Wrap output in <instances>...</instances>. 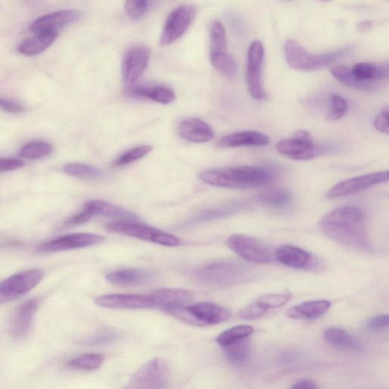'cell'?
<instances>
[{
    "mask_svg": "<svg viewBox=\"0 0 389 389\" xmlns=\"http://www.w3.org/2000/svg\"><path fill=\"white\" fill-rule=\"evenodd\" d=\"M104 359L101 353H85L69 360L67 367L76 370L94 371L101 367Z\"/></svg>",
    "mask_w": 389,
    "mask_h": 389,
    "instance_id": "obj_32",
    "label": "cell"
},
{
    "mask_svg": "<svg viewBox=\"0 0 389 389\" xmlns=\"http://www.w3.org/2000/svg\"><path fill=\"white\" fill-rule=\"evenodd\" d=\"M57 32L36 34L35 36L22 41L17 50L25 56H35L50 48L56 41Z\"/></svg>",
    "mask_w": 389,
    "mask_h": 389,
    "instance_id": "obj_27",
    "label": "cell"
},
{
    "mask_svg": "<svg viewBox=\"0 0 389 389\" xmlns=\"http://www.w3.org/2000/svg\"><path fill=\"white\" fill-rule=\"evenodd\" d=\"M211 55L227 54V41L224 24L220 21H215L211 24L210 31Z\"/></svg>",
    "mask_w": 389,
    "mask_h": 389,
    "instance_id": "obj_30",
    "label": "cell"
},
{
    "mask_svg": "<svg viewBox=\"0 0 389 389\" xmlns=\"http://www.w3.org/2000/svg\"><path fill=\"white\" fill-rule=\"evenodd\" d=\"M104 237L93 234H73L60 236L55 240L41 245V253H57L61 251L85 248L102 243Z\"/></svg>",
    "mask_w": 389,
    "mask_h": 389,
    "instance_id": "obj_16",
    "label": "cell"
},
{
    "mask_svg": "<svg viewBox=\"0 0 389 389\" xmlns=\"http://www.w3.org/2000/svg\"><path fill=\"white\" fill-rule=\"evenodd\" d=\"M153 151V147L150 146H140L132 148L126 153L121 155L115 162L116 166H123L136 162L144 157Z\"/></svg>",
    "mask_w": 389,
    "mask_h": 389,
    "instance_id": "obj_38",
    "label": "cell"
},
{
    "mask_svg": "<svg viewBox=\"0 0 389 389\" xmlns=\"http://www.w3.org/2000/svg\"><path fill=\"white\" fill-rule=\"evenodd\" d=\"M229 249L246 261L258 264H268L273 260L269 247L257 239L242 234H235L228 238Z\"/></svg>",
    "mask_w": 389,
    "mask_h": 389,
    "instance_id": "obj_10",
    "label": "cell"
},
{
    "mask_svg": "<svg viewBox=\"0 0 389 389\" xmlns=\"http://www.w3.org/2000/svg\"><path fill=\"white\" fill-rule=\"evenodd\" d=\"M196 14V8L190 5L175 8L165 22L160 39L162 45H171L180 39L189 29Z\"/></svg>",
    "mask_w": 389,
    "mask_h": 389,
    "instance_id": "obj_13",
    "label": "cell"
},
{
    "mask_svg": "<svg viewBox=\"0 0 389 389\" xmlns=\"http://www.w3.org/2000/svg\"><path fill=\"white\" fill-rule=\"evenodd\" d=\"M148 7V2L145 0H135V1H127L125 8L128 15L132 20H139L143 17Z\"/></svg>",
    "mask_w": 389,
    "mask_h": 389,
    "instance_id": "obj_41",
    "label": "cell"
},
{
    "mask_svg": "<svg viewBox=\"0 0 389 389\" xmlns=\"http://www.w3.org/2000/svg\"><path fill=\"white\" fill-rule=\"evenodd\" d=\"M97 306L116 309L153 308L151 297L141 295H111L95 299Z\"/></svg>",
    "mask_w": 389,
    "mask_h": 389,
    "instance_id": "obj_18",
    "label": "cell"
},
{
    "mask_svg": "<svg viewBox=\"0 0 389 389\" xmlns=\"http://www.w3.org/2000/svg\"><path fill=\"white\" fill-rule=\"evenodd\" d=\"M129 93L163 104H171L176 99L174 92L164 86L134 87L130 88Z\"/></svg>",
    "mask_w": 389,
    "mask_h": 389,
    "instance_id": "obj_28",
    "label": "cell"
},
{
    "mask_svg": "<svg viewBox=\"0 0 389 389\" xmlns=\"http://www.w3.org/2000/svg\"><path fill=\"white\" fill-rule=\"evenodd\" d=\"M154 278L151 272L140 269H123L113 271L106 276L110 284L118 287H137L148 284Z\"/></svg>",
    "mask_w": 389,
    "mask_h": 389,
    "instance_id": "obj_23",
    "label": "cell"
},
{
    "mask_svg": "<svg viewBox=\"0 0 389 389\" xmlns=\"http://www.w3.org/2000/svg\"><path fill=\"white\" fill-rule=\"evenodd\" d=\"M259 199L265 206L281 208L288 204L291 196L290 193L284 189H272L260 194Z\"/></svg>",
    "mask_w": 389,
    "mask_h": 389,
    "instance_id": "obj_35",
    "label": "cell"
},
{
    "mask_svg": "<svg viewBox=\"0 0 389 389\" xmlns=\"http://www.w3.org/2000/svg\"><path fill=\"white\" fill-rule=\"evenodd\" d=\"M389 324L388 315H379L371 318L367 323V328L371 331L382 330L387 328Z\"/></svg>",
    "mask_w": 389,
    "mask_h": 389,
    "instance_id": "obj_45",
    "label": "cell"
},
{
    "mask_svg": "<svg viewBox=\"0 0 389 389\" xmlns=\"http://www.w3.org/2000/svg\"><path fill=\"white\" fill-rule=\"evenodd\" d=\"M290 298V295L288 294L267 295L261 297L257 300V302L269 309L284 306L289 302Z\"/></svg>",
    "mask_w": 389,
    "mask_h": 389,
    "instance_id": "obj_40",
    "label": "cell"
},
{
    "mask_svg": "<svg viewBox=\"0 0 389 389\" xmlns=\"http://www.w3.org/2000/svg\"><path fill=\"white\" fill-rule=\"evenodd\" d=\"M254 332V329L250 325H241L233 327L222 333H220L216 341L220 346L226 348L232 344L249 337Z\"/></svg>",
    "mask_w": 389,
    "mask_h": 389,
    "instance_id": "obj_31",
    "label": "cell"
},
{
    "mask_svg": "<svg viewBox=\"0 0 389 389\" xmlns=\"http://www.w3.org/2000/svg\"><path fill=\"white\" fill-rule=\"evenodd\" d=\"M52 151L50 144L44 141H33L24 145L19 153L21 157L26 159H39L48 156Z\"/></svg>",
    "mask_w": 389,
    "mask_h": 389,
    "instance_id": "obj_36",
    "label": "cell"
},
{
    "mask_svg": "<svg viewBox=\"0 0 389 389\" xmlns=\"http://www.w3.org/2000/svg\"><path fill=\"white\" fill-rule=\"evenodd\" d=\"M371 29H372V22L369 20L362 21L358 24V30L360 32L365 33L370 31Z\"/></svg>",
    "mask_w": 389,
    "mask_h": 389,
    "instance_id": "obj_50",
    "label": "cell"
},
{
    "mask_svg": "<svg viewBox=\"0 0 389 389\" xmlns=\"http://www.w3.org/2000/svg\"><path fill=\"white\" fill-rule=\"evenodd\" d=\"M211 63L218 72L227 78H236L238 73V67L236 60L228 54L211 55Z\"/></svg>",
    "mask_w": 389,
    "mask_h": 389,
    "instance_id": "obj_33",
    "label": "cell"
},
{
    "mask_svg": "<svg viewBox=\"0 0 389 389\" xmlns=\"http://www.w3.org/2000/svg\"><path fill=\"white\" fill-rule=\"evenodd\" d=\"M374 127L382 134L388 135V108L386 106L374 120Z\"/></svg>",
    "mask_w": 389,
    "mask_h": 389,
    "instance_id": "obj_44",
    "label": "cell"
},
{
    "mask_svg": "<svg viewBox=\"0 0 389 389\" xmlns=\"http://www.w3.org/2000/svg\"><path fill=\"white\" fill-rule=\"evenodd\" d=\"M43 278V271L34 269L17 273L0 283V305L27 294Z\"/></svg>",
    "mask_w": 389,
    "mask_h": 389,
    "instance_id": "obj_9",
    "label": "cell"
},
{
    "mask_svg": "<svg viewBox=\"0 0 389 389\" xmlns=\"http://www.w3.org/2000/svg\"><path fill=\"white\" fill-rule=\"evenodd\" d=\"M323 234L331 240L358 250H369L370 242L364 211L342 206L325 215L320 222Z\"/></svg>",
    "mask_w": 389,
    "mask_h": 389,
    "instance_id": "obj_1",
    "label": "cell"
},
{
    "mask_svg": "<svg viewBox=\"0 0 389 389\" xmlns=\"http://www.w3.org/2000/svg\"><path fill=\"white\" fill-rule=\"evenodd\" d=\"M200 178L214 187L246 189L269 183L273 176L262 168L241 166L208 170L200 174Z\"/></svg>",
    "mask_w": 389,
    "mask_h": 389,
    "instance_id": "obj_2",
    "label": "cell"
},
{
    "mask_svg": "<svg viewBox=\"0 0 389 389\" xmlns=\"http://www.w3.org/2000/svg\"><path fill=\"white\" fill-rule=\"evenodd\" d=\"M290 389H319V388L312 380L302 379L296 383Z\"/></svg>",
    "mask_w": 389,
    "mask_h": 389,
    "instance_id": "obj_49",
    "label": "cell"
},
{
    "mask_svg": "<svg viewBox=\"0 0 389 389\" xmlns=\"http://www.w3.org/2000/svg\"><path fill=\"white\" fill-rule=\"evenodd\" d=\"M66 174L85 179H96L100 178L101 172L95 167L80 163H71L64 166Z\"/></svg>",
    "mask_w": 389,
    "mask_h": 389,
    "instance_id": "obj_37",
    "label": "cell"
},
{
    "mask_svg": "<svg viewBox=\"0 0 389 389\" xmlns=\"http://www.w3.org/2000/svg\"><path fill=\"white\" fill-rule=\"evenodd\" d=\"M276 150L282 155L296 161L311 160L318 154L313 138L306 130H298L293 137L278 141Z\"/></svg>",
    "mask_w": 389,
    "mask_h": 389,
    "instance_id": "obj_12",
    "label": "cell"
},
{
    "mask_svg": "<svg viewBox=\"0 0 389 389\" xmlns=\"http://www.w3.org/2000/svg\"><path fill=\"white\" fill-rule=\"evenodd\" d=\"M325 339L332 346L344 351H360L362 346L359 340L346 331L339 328H330L324 334Z\"/></svg>",
    "mask_w": 389,
    "mask_h": 389,
    "instance_id": "obj_29",
    "label": "cell"
},
{
    "mask_svg": "<svg viewBox=\"0 0 389 389\" xmlns=\"http://www.w3.org/2000/svg\"><path fill=\"white\" fill-rule=\"evenodd\" d=\"M227 358L236 365H243L250 355V343L246 339L224 348Z\"/></svg>",
    "mask_w": 389,
    "mask_h": 389,
    "instance_id": "obj_34",
    "label": "cell"
},
{
    "mask_svg": "<svg viewBox=\"0 0 389 389\" xmlns=\"http://www.w3.org/2000/svg\"><path fill=\"white\" fill-rule=\"evenodd\" d=\"M93 217L91 211L84 206L81 211L66 220L64 226L66 227H73L80 225L90 222Z\"/></svg>",
    "mask_w": 389,
    "mask_h": 389,
    "instance_id": "obj_43",
    "label": "cell"
},
{
    "mask_svg": "<svg viewBox=\"0 0 389 389\" xmlns=\"http://www.w3.org/2000/svg\"><path fill=\"white\" fill-rule=\"evenodd\" d=\"M336 80L348 87L362 91L378 90L380 82L388 78V64L357 63L349 67L339 65L330 69Z\"/></svg>",
    "mask_w": 389,
    "mask_h": 389,
    "instance_id": "obj_3",
    "label": "cell"
},
{
    "mask_svg": "<svg viewBox=\"0 0 389 389\" xmlns=\"http://www.w3.org/2000/svg\"><path fill=\"white\" fill-rule=\"evenodd\" d=\"M180 136L194 143H206L214 138V131L207 122L199 118L182 120L178 127Z\"/></svg>",
    "mask_w": 389,
    "mask_h": 389,
    "instance_id": "obj_20",
    "label": "cell"
},
{
    "mask_svg": "<svg viewBox=\"0 0 389 389\" xmlns=\"http://www.w3.org/2000/svg\"><path fill=\"white\" fill-rule=\"evenodd\" d=\"M169 379L166 362L155 358L136 371L125 389H167Z\"/></svg>",
    "mask_w": 389,
    "mask_h": 389,
    "instance_id": "obj_8",
    "label": "cell"
},
{
    "mask_svg": "<svg viewBox=\"0 0 389 389\" xmlns=\"http://www.w3.org/2000/svg\"><path fill=\"white\" fill-rule=\"evenodd\" d=\"M108 231L139 239V240L164 246L181 245L179 238L157 228L134 222H114L106 225Z\"/></svg>",
    "mask_w": 389,
    "mask_h": 389,
    "instance_id": "obj_7",
    "label": "cell"
},
{
    "mask_svg": "<svg viewBox=\"0 0 389 389\" xmlns=\"http://www.w3.org/2000/svg\"><path fill=\"white\" fill-rule=\"evenodd\" d=\"M276 259L287 267L304 269L311 260V255L302 249L293 246H281L276 251Z\"/></svg>",
    "mask_w": 389,
    "mask_h": 389,
    "instance_id": "obj_26",
    "label": "cell"
},
{
    "mask_svg": "<svg viewBox=\"0 0 389 389\" xmlns=\"http://www.w3.org/2000/svg\"><path fill=\"white\" fill-rule=\"evenodd\" d=\"M80 14L75 10H62L43 15L30 26V30L35 34L57 32L59 29L77 22Z\"/></svg>",
    "mask_w": 389,
    "mask_h": 389,
    "instance_id": "obj_17",
    "label": "cell"
},
{
    "mask_svg": "<svg viewBox=\"0 0 389 389\" xmlns=\"http://www.w3.org/2000/svg\"><path fill=\"white\" fill-rule=\"evenodd\" d=\"M264 59V48L260 41H254L250 44L247 55L246 83L253 99L262 101L267 94L262 81V69Z\"/></svg>",
    "mask_w": 389,
    "mask_h": 389,
    "instance_id": "obj_11",
    "label": "cell"
},
{
    "mask_svg": "<svg viewBox=\"0 0 389 389\" xmlns=\"http://www.w3.org/2000/svg\"><path fill=\"white\" fill-rule=\"evenodd\" d=\"M268 311V309L256 302L243 309L240 313H239V316L245 320H255L260 319V318L267 314Z\"/></svg>",
    "mask_w": 389,
    "mask_h": 389,
    "instance_id": "obj_42",
    "label": "cell"
},
{
    "mask_svg": "<svg viewBox=\"0 0 389 389\" xmlns=\"http://www.w3.org/2000/svg\"><path fill=\"white\" fill-rule=\"evenodd\" d=\"M0 108L12 113H20L24 111L22 104L7 99H0Z\"/></svg>",
    "mask_w": 389,
    "mask_h": 389,
    "instance_id": "obj_48",
    "label": "cell"
},
{
    "mask_svg": "<svg viewBox=\"0 0 389 389\" xmlns=\"http://www.w3.org/2000/svg\"><path fill=\"white\" fill-rule=\"evenodd\" d=\"M388 181V171L368 174L357 176V178L344 181L334 185L328 193H327V197L330 199H336L348 197L352 194L372 188L375 185L386 183Z\"/></svg>",
    "mask_w": 389,
    "mask_h": 389,
    "instance_id": "obj_15",
    "label": "cell"
},
{
    "mask_svg": "<svg viewBox=\"0 0 389 389\" xmlns=\"http://www.w3.org/2000/svg\"><path fill=\"white\" fill-rule=\"evenodd\" d=\"M330 307L328 300H313L290 308L287 316L294 320H315L328 312Z\"/></svg>",
    "mask_w": 389,
    "mask_h": 389,
    "instance_id": "obj_24",
    "label": "cell"
},
{
    "mask_svg": "<svg viewBox=\"0 0 389 389\" xmlns=\"http://www.w3.org/2000/svg\"><path fill=\"white\" fill-rule=\"evenodd\" d=\"M269 137L262 132L244 131L234 132L220 139L218 146L225 148H232L243 146H264L269 145Z\"/></svg>",
    "mask_w": 389,
    "mask_h": 389,
    "instance_id": "obj_22",
    "label": "cell"
},
{
    "mask_svg": "<svg viewBox=\"0 0 389 389\" xmlns=\"http://www.w3.org/2000/svg\"><path fill=\"white\" fill-rule=\"evenodd\" d=\"M151 50L143 45L130 48L122 62V75L125 84L132 88L144 73L149 63Z\"/></svg>",
    "mask_w": 389,
    "mask_h": 389,
    "instance_id": "obj_14",
    "label": "cell"
},
{
    "mask_svg": "<svg viewBox=\"0 0 389 389\" xmlns=\"http://www.w3.org/2000/svg\"><path fill=\"white\" fill-rule=\"evenodd\" d=\"M85 207L91 211L94 217L102 216L132 222L136 220L137 216L125 208L111 204L102 200H92L85 204Z\"/></svg>",
    "mask_w": 389,
    "mask_h": 389,
    "instance_id": "obj_25",
    "label": "cell"
},
{
    "mask_svg": "<svg viewBox=\"0 0 389 389\" xmlns=\"http://www.w3.org/2000/svg\"><path fill=\"white\" fill-rule=\"evenodd\" d=\"M350 51V48H344L323 54H313L295 39L288 40L284 45L287 64L300 72H314L328 67L348 55Z\"/></svg>",
    "mask_w": 389,
    "mask_h": 389,
    "instance_id": "obj_4",
    "label": "cell"
},
{
    "mask_svg": "<svg viewBox=\"0 0 389 389\" xmlns=\"http://www.w3.org/2000/svg\"><path fill=\"white\" fill-rule=\"evenodd\" d=\"M181 321L192 325L206 327L228 321L232 313L227 308L210 302L169 307L163 311Z\"/></svg>",
    "mask_w": 389,
    "mask_h": 389,
    "instance_id": "obj_5",
    "label": "cell"
},
{
    "mask_svg": "<svg viewBox=\"0 0 389 389\" xmlns=\"http://www.w3.org/2000/svg\"><path fill=\"white\" fill-rule=\"evenodd\" d=\"M153 308H160L162 311L169 307L185 306L193 298L192 292L183 289H161L150 295Z\"/></svg>",
    "mask_w": 389,
    "mask_h": 389,
    "instance_id": "obj_21",
    "label": "cell"
},
{
    "mask_svg": "<svg viewBox=\"0 0 389 389\" xmlns=\"http://www.w3.org/2000/svg\"><path fill=\"white\" fill-rule=\"evenodd\" d=\"M24 166L19 159L0 158V172L12 171L20 169Z\"/></svg>",
    "mask_w": 389,
    "mask_h": 389,
    "instance_id": "obj_47",
    "label": "cell"
},
{
    "mask_svg": "<svg viewBox=\"0 0 389 389\" xmlns=\"http://www.w3.org/2000/svg\"><path fill=\"white\" fill-rule=\"evenodd\" d=\"M118 339V335L114 333L101 334L94 336L85 341L87 346H101V344H108Z\"/></svg>",
    "mask_w": 389,
    "mask_h": 389,
    "instance_id": "obj_46",
    "label": "cell"
},
{
    "mask_svg": "<svg viewBox=\"0 0 389 389\" xmlns=\"http://www.w3.org/2000/svg\"><path fill=\"white\" fill-rule=\"evenodd\" d=\"M38 307V299H32L17 309L10 326V334L14 339L24 338L29 332Z\"/></svg>",
    "mask_w": 389,
    "mask_h": 389,
    "instance_id": "obj_19",
    "label": "cell"
},
{
    "mask_svg": "<svg viewBox=\"0 0 389 389\" xmlns=\"http://www.w3.org/2000/svg\"><path fill=\"white\" fill-rule=\"evenodd\" d=\"M348 110V104L340 95L333 94L331 97V107L327 120L330 121H337L344 117Z\"/></svg>",
    "mask_w": 389,
    "mask_h": 389,
    "instance_id": "obj_39",
    "label": "cell"
},
{
    "mask_svg": "<svg viewBox=\"0 0 389 389\" xmlns=\"http://www.w3.org/2000/svg\"><path fill=\"white\" fill-rule=\"evenodd\" d=\"M249 276V268L233 261L209 264L194 274L199 282L211 288H225L236 285L244 281Z\"/></svg>",
    "mask_w": 389,
    "mask_h": 389,
    "instance_id": "obj_6",
    "label": "cell"
}]
</instances>
